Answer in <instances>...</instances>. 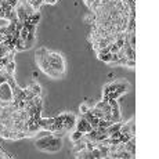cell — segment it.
I'll return each mask as SVG.
<instances>
[{
  "instance_id": "obj_1",
  "label": "cell",
  "mask_w": 159,
  "mask_h": 159,
  "mask_svg": "<svg viewBox=\"0 0 159 159\" xmlns=\"http://www.w3.org/2000/svg\"><path fill=\"white\" fill-rule=\"evenodd\" d=\"M48 62H50V67L54 68L56 71L64 73L65 72V61L62 58V56L60 53H54V51H50L48 53Z\"/></svg>"
},
{
  "instance_id": "obj_2",
  "label": "cell",
  "mask_w": 159,
  "mask_h": 159,
  "mask_svg": "<svg viewBox=\"0 0 159 159\" xmlns=\"http://www.w3.org/2000/svg\"><path fill=\"white\" fill-rule=\"evenodd\" d=\"M61 122V127L64 129L65 131H72L76 126V116L73 114H69V112H65V114H61L57 116Z\"/></svg>"
},
{
  "instance_id": "obj_3",
  "label": "cell",
  "mask_w": 159,
  "mask_h": 159,
  "mask_svg": "<svg viewBox=\"0 0 159 159\" xmlns=\"http://www.w3.org/2000/svg\"><path fill=\"white\" fill-rule=\"evenodd\" d=\"M14 100V94H13V89L9 84V82L0 84V101H6V103H13Z\"/></svg>"
},
{
  "instance_id": "obj_4",
  "label": "cell",
  "mask_w": 159,
  "mask_h": 159,
  "mask_svg": "<svg viewBox=\"0 0 159 159\" xmlns=\"http://www.w3.org/2000/svg\"><path fill=\"white\" fill-rule=\"evenodd\" d=\"M62 147V141H61V137H56L51 134L50 137V141H48V147L46 151H48V152H57V151H60Z\"/></svg>"
},
{
  "instance_id": "obj_5",
  "label": "cell",
  "mask_w": 159,
  "mask_h": 159,
  "mask_svg": "<svg viewBox=\"0 0 159 159\" xmlns=\"http://www.w3.org/2000/svg\"><path fill=\"white\" fill-rule=\"evenodd\" d=\"M75 129H76V130H79V131H82V133H89V131L93 130L91 125H90L89 120H87L84 116H82L80 119H79L78 122H76Z\"/></svg>"
},
{
  "instance_id": "obj_6",
  "label": "cell",
  "mask_w": 159,
  "mask_h": 159,
  "mask_svg": "<svg viewBox=\"0 0 159 159\" xmlns=\"http://www.w3.org/2000/svg\"><path fill=\"white\" fill-rule=\"evenodd\" d=\"M15 13H17V18L20 22H26L28 14H26V10H25V4L18 2L17 6H15Z\"/></svg>"
},
{
  "instance_id": "obj_7",
  "label": "cell",
  "mask_w": 159,
  "mask_h": 159,
  "mask_svg": "<svg viewBox=\"0 0 159 159\" xmlns=\"http://www.w3.org/2000/svg\"><path fill=\"white\" fill-rule=\"evenodd\" d=\"M50 137H51V133H47L45 137H42V138H39L36 141V148L40 151H46L48 147V141H50Z\"/></svg>"
},
{
  "instance_id": "obj_8",
  "label": "cell",
  "mask_w": 159,
  "mask_h": 159,
  "mask_svg": "<svg viewBox=\"0 0 159 159\" xmlns=\"http://www.w3.org/2000/svg\"><path fill=\"white\" fill-rule=\"evenodd\" d=\"M123 144H125V149L129 151V152L136 158V136L130 137V138H129L126 142H123Z\"/></svg>"
},
{
  "instance_id": "obj_9",
  "label": "cell",
  "mask_w": 159,
  "mask_h": 159,
  "mask_svg": "<svg viewBox=\"0 0 159 159\" xmlns=\"http://www.w3.org/2000/svg\"><path fill=\"white\" fill-rule=\"evenodd\" d=\"M75 158H78V159H93L91 158V151H89L87 148H83V149H80L79 152L75 153Z\"/></svg>"
},
{
  "instance_id": "obj_10",
  "label": "cell",
  "mask_w": 159,
  "mask_h": 159,
  "mask_svg": "<svg viewBox=\"0 0 159 159\" xmlns=\"http://www.w3.org/2000/svg\"><path fill=\"white\" fill-rule=\"evenodd\" d=\"M40 21V13L39 11H35L32 15H29L28 20H26V22L28 24H32V25H37Z\"/></svg>"
},
{
  "instance_id": "obj_11",
  "label": "cell",
  "mask_w": 159,
  "mask_h": 159,
  "mask_svg": "<svg viewBox=\"0 0 159 159\" xmlns=\"http://www.w3.org/2000/svg\"><path fill=\"white\" fill-rule=\"evenodd\" d=\"M4 72H6L7 75H14V72H15V64H14V61H9L6 65H4Z\"/></svg>"
},
{
  "instance_id": "obj_12",
  "label": "cell",
  "mask_w": 159,
  "mask_h": 159,
  "mask_svg": "<svg viewBox=\"0 0 159 159\" xmlns=\"http://www.w3.org/2000/svg\"><path fill=\"white\" fill-rule=\"evenodd\" d=\"M83 148H86V141H84L83 138L78 140V141H75V145H73V153L79 152V151L83 149Z\"/></svg>"
},
{
  "instance_id": "obj_13",
  "label": "cell",
  "mask_w": 159,
  "mask_h": 159,
  "mask_svg": "<svg viewBox=\"0 0 159 159\" xmlns=\"http://www.w3.org/2000/svg\"><path fill=\"white\" fill-rule=\"evenodd\" d=\"M15 51H22L25 50V40L22 39V37H17L15 39Z\"/></svg>"
},
{
  "instance_id": "obj_14",
  "label": "cell",
  "mask_w": 159,
  "mask_h": 159,
  "mask_svg": "<svg viewBox=\"0 0 159 159\" xmlns=\"http://www.w3.org/2000/svg\"><path fill=\"white\" fill-rule=\"evenodd\" d=\"M28 87H31V90L33 91V94H35V95H40V93H42V87H40V84L35 83L33 80L31 82V84H29Z\"/></svg>"
},
{
  "instance_id": "obj_15",
  "label": "cell",
  "mask_w": 159,
  "mask_h": 159,
  "mask_svg": "<svg viewBox=\"0 0 159 159\" xmlns=\"http://www.w3.org/2000/svg\"><path fill=\"white\" fill-rule=\"evenodd\" d=\"M28 4H31L33 11H39L40 6L43 4V0H28Z\"/></svg>"
},
{
  "instance_id": "obj_16",
  "label": "cell",
  "mask_w": 159,
  "mask_h": 159,
  "mask_svg": "<svg viewBox=\"0 0 159 159\" xmlns=\"http://www.w3.org/2000/svg\"><path fill=\"white\" fill-rule=\"evenodd\" d=\"M33 42H35V33H29L25 39V50L31 48L32 45H33Z\"/></svg>"
},
{
  "instance_id": "obj_17",
  "label": "cell",
  "mask_w": 159,
  "mask_h": 159,
  "mask_svg": "<svg viewBox=\"0 0 159 159\" xmlns=\"http://www.w3.org/2000/svg\"><path fill=\"white\" fill-rule=\"evenodd\" d=\"M83 134H84V133H82V131L76 130V129H73V131L71 133V140H72V142H75V141H78V140H80L82 137H83Z\"/></svg>"
},
{
  "instance_id": "obj_18",
  "label": "cell",
  "mask_w": 159,
  "mask_h": 159,
  "mask_svg": "<svg viewBox=\"0 0 159 159\" xmlns=\"http://www.w3.org/2000/svg\"><path fill=\"white\" fill-rule=\"evenodd\" d=\"M97 58L101 60L103 62H105V64H109V62H111V53H107V54H98L97 53Z\"/></svg>"
},
{
  "instance_id": "obj_19",
  "label": "cell",
  "mask_w": 159,
  "mask_h": 159,
  "mask_svg": "<svg viewBox=\"0 0 159 159\" xmlns=\"http://www.w3.org/2000/svg\"><path fill=\"white\" fill-rule=\"evenodd\" d=\"M91 158L93 159H103V155H101V151L98 149L97 147H94L91 149Z\"/></svg>"
},
{
  "instance_id": "obj_20",
  "label": "cell",
  "mask_w": 159,
  "mask_h": 159,
  "mask_svg": "<svg viewBox=\"0 0 159 159\" xmlns=\"http://www.w3.org/2000/svg\"><path fill=\"white\" fill-rule=\"evenodd\" d=\"M94 21H95V14L93 11H90V14L84 17V22L86 24H94Z\"/></svg>"
},
{
  "instance_id": "obj_21",
  "label": "cell",
  "mask_w": 159,
  "mask_h": 159,
  "mask_svg": "<svg viewBox=\"0 0 159 159\" xmlns=\"http://www.w3.org/2000/svg\"><path fill=\"white\" fill-rule=\"evenodd\" d=\"M125 67H127V68H133V69H134V67H136V60H126Z\"/></svg>"
},
{
  "instance_id": "obj_22",
  "label": "cell",
  "mask_w": 159,
  "mask_h": 159,
  "mask_svg": "<svg viewBox=\"0 0 159 159\" xmlns=\"http://www.w3.org/2000/svg\"><path fill=\"white\" fill-rule=\"evenodd\" d=\"M87 111H89V107H87V104H86V103L80 104V114H82V115H84Z\"/></svg>"
},
{
  "instance_id": "obj_23",
  "label": "cell",
  "mask_w": 159,
  "mask_h": 159,
  "mask_svg": "<svg viewBox=\"0 0 159 159\" xmlns=\"http://www.w3.org/2000/svg\"><path fill=\"white\" fill-rule=\"evenodd\" d=\"M45 3H47V4H56L57 0H45Z\"/></svg>"
},
{
  "instance_id": "obj_24",
  "label": "cell",
  "mask_w": 159,
  "mask_h": 159,
  "mask_svg": "<svg viewBox=\"0 0 159 159\" xmlns=\"http://www.w3.org/2000/svg\"><path fill=\"white\" fill-rule=\"evenodd\" d=\"M84 3H86V6L87 7H90L93 4V0H84Z\"/></svg>"
},
{
  "instance_id": "obj_25",
  "label": "cell",
  "mask_w": 159,
  "mask_h": 159,
  "mask_svg": "<svg viewBox=\"0 0 159 159\" xmlns=\"http://www.w3.org/2000/svg\"><path fill=\"white\" fill-rule=\"evenodd\" d=\"M3 129H4V125H3V123H2V122H0V131L3 130Z\"/></svg>"
},
{
  "instance_id": "obj_26",
  "label": "cell",
  "mask_w": 159,
  "mask_h": 159,
  "mask_svg": "<svg viewBox=\"0 0 159 159\" xmlns=\"http://www.w3.org/2000/svg\"><path fill=\"white\" fill-rule=\"evenodd\" d=\"M43 3H45V0H43Z\"/></svg>"
}]
</instances>
